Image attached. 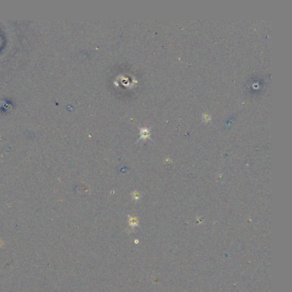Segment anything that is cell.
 I'll return each instance as SVG.
<instances>
[]
</instances>
